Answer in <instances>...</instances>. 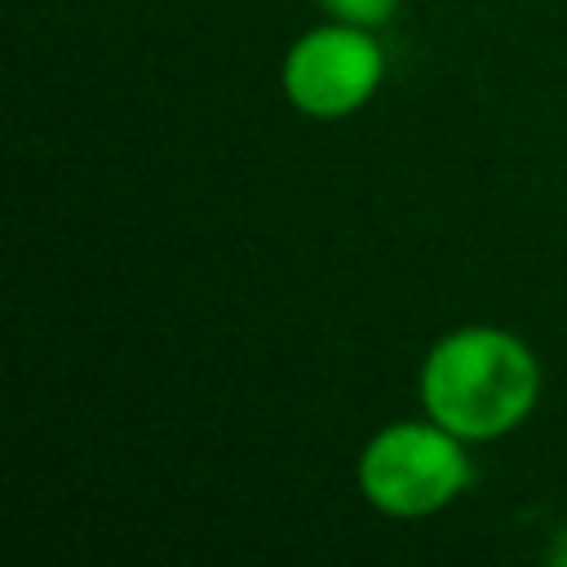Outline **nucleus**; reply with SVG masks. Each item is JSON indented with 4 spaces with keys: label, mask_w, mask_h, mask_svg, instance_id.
I'll return each instance as SVG.
<instances>
[{
    "label": "nucleus",
    "mask_w": 567,
    "mask_h": 567,
    "mask_svg": "<svg viewBox=\"0 0 567 567\" xmlns=\"http://www.w3.org/2000/svg\"><path fill=\"white\" fill-rule=\"evenodd\" d=\"M549 563H558V567H567V527L554 536V545H549Z\"/></svg>",
    "instance_id": "5"
},
{
    "label": "nucleus",
    "mask_w": 567,
    "mask_h": 567,
    "mask_svg": "<svg viewBox=\"0 0 567 567\" xmlns=\"http://www.w3.org/2000/svg\"><path fill=\"white\" fill-rule=\"evenodd\" d=\"M385 75V49L368 27L323 22L301 31L284 53V97L310 120H346L354 115Z\"/></svg>",
    "instance_id": "3"
},
{
    "label": "nucleus",
    "mask_w": 567,
    "mask_h": 567,
    "mask_svg": "<svg viewBox=\"0 0 567 567\" xmlns=\"http://www.w3.org/2000/svg\"><path fill=\"white\" fill-rule=\"evenodd\" d=\"M319 9L332 18V22H350V27H385L394 13H399V0H319Z\"/></svg>",
    "instance_id": "4"
},
{
    "label": "nucleus",
    "mask_w": 567,
    "mask_h": 567,
    "mask_svg": "<svg viewBox=\"0 0 567 567\" xmlns=\"http://www.w3.org/2000/svg\"><path fill=\"white\" fill-rule=\"evenodd\" d=\"M416 385L430 421L465 443H487L532 416L540 399V363L523 337L470 323L430 346Z\"/></svg>",
    "instance_id": "1"
},
{
    "label": "nucleus",
    "mask_w": 567,
    "mask_h": 567,
    "mask_svg": "<svg viewBox=\"0 0 567 567\" xmlns=\"http://www.w3.org/2000/svg\"><path fill=\"white\" fill-rule=\"evenodd\" d=\"M359 492L372 509L390 518H425L452 505L470 487L465 439L439 421H394L381 425L359 452Z\"/></svg>",
    "instance_id": "2"
}]
</instances>
